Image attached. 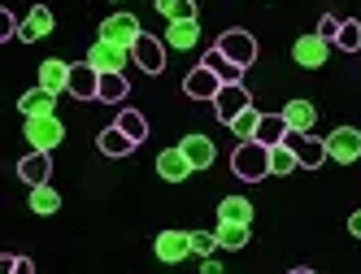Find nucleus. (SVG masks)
Listing matches in <instances>:
<instances>
[{
	"label": "nucleus",
	"instance_id": "f257e3e1",
	"mask_svg": "<svg viewBox=\"0 0 361 274\" xmlns=\"http://www.w3.org/2000/svg\"><path fill=\"white\" fill-rule=\"evenodd\" d=\"M231 170H235V179H244V183L270 179V144H262V139H240V148L231 153Z\"/></svg>",
	"mask_w": 361,
	"mask_h": 274
},
{
	"label": "nucleus",
	"instance_id": "f03ea898",
	"mask_svg": "<svg viewBox=\"0 0 361 274\" xmlns=\"http://www.w3.org/2000/svg\"><path fill=\"white\" fill-rule=\"evenodd\" d=\"M22 135H27L31 148H44V153H53V148L66 139V127H61V118H57V113H44V118H27Z\"/></svg>",
	"mask_w": 361,
	"mask_h": 274
},
{
	"label": "nucleus",
	"instance_id": "7ed1b4c3",
	"mask_svg": "<svg viewBox=\"0 0 361 274\" xmlns=\"http://www.w3.org/2000/svg\"><path fill=\"white\" fill-rule=\"evenodd\" d=\"M126 61H131V48L126 44H114V39H96L87 48V66H96L100 74H122Z\"/></svg>",
	"mask_w": 361,
	"mask_h": 274
},
{
	"label": "nucleus",
	"instance_id": "20e7f679",
	"mask_svg": "<svg viewBox=\"0 0 361 274\" xmlns=\"http://www.w3.org/2000/svg\"><path fill=\"white\" fill-rule=\"evenodd\" d=\"M296 153V161L305 166V170H318L331 153H326V139H318L314 131H288V139H283Z\"/></svg>",
	"mask_w": 361,
	"mask_h": 274
},
{
	"label": "nucleus",
	"instance_id": "39448f33",
	"mask_svg": "<svg viewBox=\"0 0 361 274\" xmlns=\"http://www.w3.org/2000/svg\"><path fill=\"white\" fill-rule=\"evenodd\" d=\"M209 105H214V113H218V118L226 122V127H231V122H235V118L252 105V96H248V87H244V83H222V92L214 96Z\"/></svg>",
	"mask_w": 361,
	"mask_h": 274
},
{
	"label": "nucleus",
	"instance_id": "423d86ee",
	"mask_svg": "<svg viewBox=\"0 0 361 274\" xmlns=\"http://www.w3.org/2000/svg\"><path fill=\"white\" fill-rule=\"evenodd\" d=\"M131 61H135L144 74H161V70H166V44H161L157 35H140V39L131 44Z\"/></svg>",
	"mask_w": 361,
	"mask_h": 274
},
{
	"label": "nucleus",
	"instance_id": "0eeeda50",
	"mask_svg": "<svg viewBox=\"0 0 361 274\" xmlns=\"http://www.w3.org/2000/svg\"><path fill=\"white\" fill-rule=\"evenodd\" d=\"M326 53H331V39H322L318 31H314V35H300V39L292 44V61H296L300 70H318V66H326Z\"/></svg>",
	"mask_w": 361,
	"mask_h": 274
},
{
	"label": "nucleus",
	"instance_id": "6e6552de",
	"mask_svg": "<svg viewBox=\"0 0 361 274\" xmlns=\"http://www.w3.org/2000/svg\"><path fill=\"white\" fill-rule=\"evenodd\" d=\"M326 153H331V161L353 166V161L361 157V131H357V127H340V131H331V135H326Z\"/></svg>",
	"mask_w": 361,
	"mask_h": 274
},
{
	"label": "nucleus",
	"instance_id": "1a4fd4ad",
	"mask_svg": "<svg viewBox=\"0 0 361 274\" xmlns=\"http://www.w3.org/2000/svg\"><path fill=\"white\" fill-rule=\"evenodd\" d=\"M140 35H144V31H140V18H135V13H109L105 22H100V39H114V44H126V48H131Z\"/></svg>",
	"mask_w": 361,
	"mask_h": 274
},
{
	"label": "nucleus",
	"instance_id": "9d476101",
	"mask_svg": "<svg viewBox=\"0 0 361 274\" xmlns=\"http://www.w3.org/2000/svg\"><path fill=\"white\" fill-rule=\"evenodd\" d=\"M218 48H222V53L235 61L240 70H248V66L257 61V39H252L248 31H240V27H235V31H226V35L218 39Z\"/></svg>",
	"mask_w": 361,
	"mask_h": 274
},
{
	"label": "nucleus",
	"instance_id": "9b49d317",
	"mask_svg": "<svg viewBox=\"0 0 361 274\" xmlns=\"http://www.w3.org/2000/svg\"><path fill=\"white\" fill-rule=\"evenodd\" d=\"M183 92L192 96V101H214V96L222 92V79L209 70V66H196V70H188V79H183Z\"/></svg>",
	"mask_w": 361,
	"mask_h": 274
},
{
	"label": "nucleus",
	"instance_id": "f8f14e48",
	"mask_svg": "<svg viewBox=\"0 0 361 274\" xmlns=\"http://www.w3.org/2000/svg\"><path fill=\"white\" fill-rule=\"evenodd\" d=\"M152 248H157V257L166 266H178L183 257H192V231H161Z\"/></svg>",
	"mask_w": 361,
	"mask_h": 274
},
{
	"label": "nucleus",
	"instance_id": "ddd939ff",
	"mask_svg": "<svg viewBox=\"0 0 361 274\" xmlns=\"http://www.w3.org/2000/svg\"><path fill=\"white\" fill-rule=\"evenodd\" d=\"M70 96L74 101H100V70L96 66H74L70 70Z\"/></svg>",
	"mask_w": 361,
	"mask_h": 274
},
{
	"label": "nucleus",
	"instance_id": "4468645a",
	"mask_svg": "<svg viewBox=\"0 0 361 274\" xmlns=\"http://www.w3.org/2000/svg\"><path fill=\"white\" fill-rule=\"evenodd\" d=\"M53 27H57L53 9H48V5H35V9L27 13V22L18 27V39H22V44H35V39H44V35H53Z\"/></svg>",
	"mask_w": 361,
	"mask_h": 274
},
{
	"label": "nucleus",
	"instance_id": "2eb2a0df",
	"mask_svg": "<svg viewBox=\"0 0 361 274\" xmlns=\"http://www.w3.org/2000/svg\"><path fill=\"white\" fill-rule=\"evenodd\" d=\"M157 174H161V179L166 183H183L188 179V174H192V161H188V153H183V148H161V153H157Z\"/></svg>",
	"mask_w": 361,
	"mask_h": 274
},
{
	"label": "nucleus",
	"instance_id": "dca6fc26",
	"mask_svg": "<svg viewBox=\"0 0 361 274\" xmlns=\"http://www.w3.org/2000/svg\"><path fill=\"white\" fill-rule=\"evenodd\" d=\"M18 179H27L31 187L35 183H48V179H53V157H48L44 148H31V153L18 161Z\"/></svg>",
	"mask_w": 361,
	"mask_h": 274
},
{
	"label": "nucleus",
	"instance_id": "f3484780",
	"mask_svg": "<svg viewBox=\"0 0 361 274\" xmlns=\"http://www.w3.org/2000/svg\"><path fill=\"white\" fill-rule=\"evenodd\" d=\"M188 153V161H192V170H209L214 161H218V148H214V139L209 135H183V144H178Z\"/></svg>",
	"mask_w": 361,
	"mask_h": 274
},
{
	"label": "nucleus",
	"instance_id": "a211bd4d",
	"mask_svg": "<svg viewBox=\"0 0 361 274\" xmlns=\"http://www.w3.org/2000/svg\"><path fill=\"white\" fill-rule=\"evenodd\" d=\"M18 109H22V118H44V113H53V109H57V92H48V87L35 83V87L18 101Z\"/></svg>",
	"mask_w": 361,
	"mask_h": 274
},
{
	"label": "nucleus",
	"instance_id": "6ab92c4d",
	"mask_svg": "<svg viewBox=\"0 0 361 274\" xmlns=\"http://www.w3.org/2000/svg\"><path fill=\"white\" fill-rule=\"evenodd\" d=\"M166 44H170V48H178V53H192V48L200 44V22H196V18L170 22V31H166Z\"/></svg>",
	"mask_w": 361,
	"mask_h": 274
},
{
	"label": "nucleus",
	"instance_id": "aec40b11",
	"mask_svg": "<svg viewBox=\"0 0 361 274\" xmlns=\"http://www.w3.org/2000/svg\"><path fill=\"white\" fill-rule=\"evenodd\" d=\"M96 144H100V153H105V157H131V153H135V139L126 135L118 122L100 131V139H96Z\"/></svg>",
	"mask_w": 361,
	"mask_h": 274
},
{
	"label": "nucleus",
	"instance_id": "412c9836",
	"mask_svg": "<svg viewBox=\"0 0 361 274\" xmlns=\"http://www.w3.org/2000/svg\"><path fill=\"white\" fill-rule=\"evenodd\" d=\"M70 70L74 66H66V61H57V57H48L44 66H39V87H48V92H70Z\"/></svg>",
	"mask_w": 361,
	"mask_h": 274
},
{
	"label": "nucleus",
	"instance_id": "4be33fe9",
	"mask_svg": "<svg viewBox=\"0 0 361 274\" xmlns=\"http://www.w3.org/2000/svg\"><path fill=\"white\" fill-rule=\"evenodd\" d=\"M288 118H283V113H262V122H257V135L252 139H262V144H283V139H288Z\"/></svg>",
	"mask_w": 361,
	"mask_h": 274
},
{
	"label": "nucleus",
	"instance_id": "5701e85b",
	"mask_svg": "<svg viewBox=\"0 0 361 274\" xmlns=\"http://www.w3.org/2000/svg\"><path fill=\"white\" fill-rule=\"evenodd\" d=\"M248 235H252V222L218 218V244H222V248H248Z\"/></svg>",
	"mask_w": 361,
	"mask_h": 274
},
{
	"label": "nucleus",
	"instance_id": "b1692460",
	"mask_svg": "<svg viewBox=\"0 0 361 274\" xmlns=\"http://www.w3.org/2000/svg\"><path fill=\"white\" fill-rule=\"evenodd\" d=\"M283 118H288V127H292V131H314L318 109H314V101H288Z\"/></svg>",
	"mask_w": 361,
	"mask_h": 274
},
{
	"label": "nucleus",
	"instance_id": "393cba45",
	"mask_svg": "<svg viewBox=\"0 0 361 274\" xmlns=\"http://www.w3.org/2000/svg\"><path fill=\"white\" fill-rule=\"evenodd\" d=\"M204 66H209V70L218 74V79H222V83H240V74H244V70H240L235 61H231V57L222 53V48H218V44L209 48V53H204Z\"/></svg>",
	"mask_w": 361,
	"mask_h": 274
},
{
	"label": "nucleus",
	"instance_id": "a878e982",
	"mask_svg": "<svg viewBox=\"0 0 361 274\" xmlns=\"http://www.w3.org/2000/svg\"><path fill=\"white\" fill-rule=\"evenodd\" d=\"M57 209H61V196H57V187L35 183V187H31V213L48 218V213H57Z\"/></svg>",
	"mask_w": 361,
	"mask_h": 274
},
{
	"label": "nucleus",
	"instance_id": "bb28decb",
	"mask_svg": "<svg viewBox=\"0 0 361 274\" xmlns=\"http://www.w3.org/2000/svg\"><path fill=\"white\" fill-rule=\"evenodd\" d=\"M126 74H100V101L105 105H118V101H126Z\"/></svg>",
	"mask_w": 361,
	"mask_h": 274
},
{
	"label": "nucleus",
	"instance_id": "cd10ccee",
	"mask_svg": "<svg viewBox=\"0 0 361 274\" xmlns=\"http://www.w3.org/2000/svg\"><path fill=\"white\" fill-rule=\"evenodd\" d=\"M118 127L131 135L135 144H144V139H148V118H144L140 109H122V113H118Z\"/></svg>",
	"mask_w": 361,
	"mask_h": 274
},
{
	"label": "nucleus",
	"instance_id": "c85d7f7f",
	"mask_svg": "<svg viewBox=\"0 0 361 274\" xmlns=\"http://www.w3.org/2000/svg\"><path fill=\"white\" fill-rule=\"evenodd\" d=\"M157 13L166 22H183V18H196V0H157Z\"/></svg>",
	"mask_w": 361,
	"mask_h": 274
},
{
	"label": "nucleus",
	"instance_id": "c756f323",
	"mask_svg": "<svg viewBox=\"0 0 361 274\" xmlns=\"http://www.w3.org/2000/svg\"><path fill=\"white\" fill-rule=\"evenodd\" d=\"M218 218H231V222H252V205L244 201V196H226V201L218 205Z\"/></svg>",
	"mask_w": 361,
	"mask_h": 274
},
{
	"label": "nucleus",
	"instance_id": "7c9ffc66",
	"mask_svg": "<svg viewBox=\"0 0 361 274\" xmlns=\"http://www.w3.org/2000/svg\"><path fill=\"white\" fill-rule=\"evenodd\" d=\"M300 161H296V153H292V148L288 144H274L270 148V174H292Z\"/></svg>",
	"mask_w": 361,
	"mask_h": 274
},
{
	"label": "nucleus",
	"instance_id": "2f4dec72",
	"mask_svg": "<svg viewBox=\"0 0 361 274\" xmlns=\"http://www.w3.org/2000/svg\"><path fill=\"white\" fill-rule=\"evenodd\" d=\"M257 122H262V113H257V109L248 105L235 122H231V131H235V139H252V135H257Z\"/></svg>",
	"mask_w": 361,
	"mask_h": 274
},
{
	"label": "nucleus",
	"instance_id": "473e14b6",
	"mask_svg": "<svg viewBox=\"0 0 361 274\" xmlns=\"http://www.w3.org/2000/svg\"><path fill=\"white\" fill-rule=\"evenodd\" d=\"M214 248H222L218 231H192V253L196 257H214Z\"/></svg>",
	"mask_w": 361,
	"mask_h": 274
},
{
	"label": "nucleus",
	"instance_id": "72a5a7b5",
	"mask_svg": "<svg viewBox=\"0 0 361 274\" xmlns=\"http://www.w3.org/2000/svg\"><path fill=\"white\" fill-rule=\"evenodd\" d=\"M335 44H340L344 53H357V48H361V22H344L340 35H335Z\"/></svg>",
	"mask_w": 361,
	"mask_h": 274
},
{
	"label": "nucleus",
	"instance_id": "f704fd0d",
	"mask_svg": "<svg viewBox=\"0 0 361 274\" xmlns=\"http://www.w3.org/2000/svg\"><path fill=\"white\" fill-rule=\"evenodd\" d=\"M340 27H344V22H340V18H335V13H322V22H318V35L335 44V35H340Z\"/></svg>",
	"mask_w": 361,
	"mask_h": 274
},
{
	"label": "nucleus",
	"instance_id": "c9c22d12",
	"mask_svg": "<svg viewBox=\"0 0 361 274\" xmlns=\"http://www.w3.org/2000/svg\"><path fill=\"white\" fill-rule=\"evenodd\" d=\"M5 270H22V274H27V270H35L27 257H5Z\"/></svg>",
	"mask_w": 361,
	"mask_h": 274
},
{
	"label": "nucleus",
	"instance_id": "e433bc0d",
	"mask_svg": "<svg viewBox=\"0 0 361 274\" xmlns=\"http://www.w3.org/2000/svg\"><path fill=\"white\" fill-rule=\"evenodd\" d=\"M348 235H357V239H361V209L348 218Z\"/></svg>",
	"mask_w": 361,
	"mask_h": 274
}]
</instances>
